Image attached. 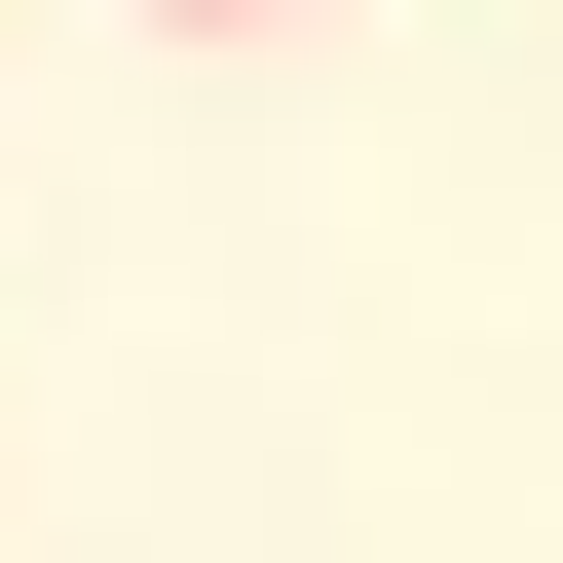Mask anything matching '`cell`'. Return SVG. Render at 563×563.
Segmentation results:
<instances>
[{"mask_svg":"<svg viewBox=\"0 0 563 563\" xmlns=\"http://www.w3.org/2000/svg\"><path fill=\"white\" fill-rule=\"evenodd\" d=\"M151 38H263V0H151Z\"/></svg>","mask_w":563,"mask_h":563,"instance_id":"1","label":"cell"}]
</instances>
